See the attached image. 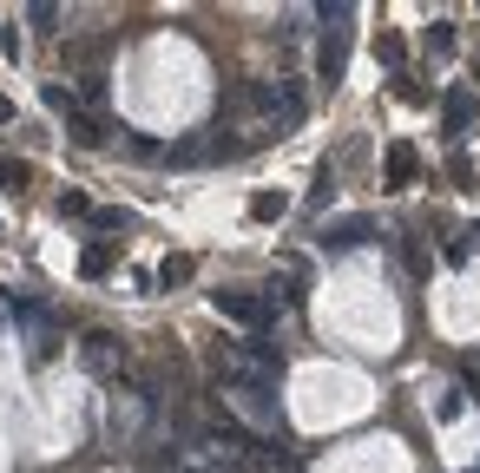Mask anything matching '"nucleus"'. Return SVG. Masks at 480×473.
I'll use <instances>...</instances> for the list:
<instances>
[{"instance_id": "obj_1", "label": "nucleus", "mask_w": 480, "mask_h": 473, "mask_svg": "<svg viewBox=\"0 0 480 473\" xmlns=\"http://www.w3.org/2000/svg\"><path fill=\"white\" fill-rule=\"evenodd\" d=\"M211 302H218V316H230V323H244V329H257V335L276 323V302L270 296H251V290H218Z\"/></svg>"}, {"instance_id": "obj_2", "label": "nucleus", "mask_w": 480, "mask_h": 473, "mask_svg": "<svg viewBox=\"0 0 480 473\" xmlns=\"http://www.w3.org/2000/svg\"><path fill=\"white\" fill-rule=\"evenodd\" d=\"M375 224L369 217H342V224H323V250H356V244H369Z\"/></svg>"}, {"instance_id": "obj_3", "label": "nucleus", "mask_w": 480, "mask_h": 473, "mask_svg": "<svg viewBox=\"0 0 480 473\" xmlns=\"http://www.w3.org/2000/svg\"><path fill=\"white\" fill-rule=\"evenodd\" d=\"M421 172V158H415V145H388V184L402 191V184H415Z\"/></svg>"}, {"instance_id": "obj_4", "label": "nucleus", "mask_w": 480, "mask_h": 473, "mask_svg": "<svg viewBox=\"0 0 480 473\" xmlns=\"http://www.w3.org/2000/svg\"><path fill=\"white\" fill-rule=\"evenodd\" d=\"M448 139H460V132H468V118H474V92H448Z\"/></svg>"}, {"instance_id": "obj_5", "label": "nucleus", "mask_w": 480, "mask_h": 473, "mask_svg": "<svg viewBox=\"0 0 480 473\" xmlns=\"http://www.w3.org/2000/svg\"><path fill=\"white\" fill-rule=\"evenodd\" d=\"M79 269H86V277H106L112 269V244H92L86 257H79Z\"/></svg>"}, {"instance_id": "obj_6", "label": "nucleus", "mask_w": 480, "mask_h": 473, "mask_svg": "<svg viewBox=\"0 0 480 473\" xmlns=\"http://www.w3.org/2000/svg\"><path fill=\"white\" fill-rule=\"evenodd\" d=\"M185 277H191V257H172V263L158 269V283H164V290H172V283H185Z\"/></svg>"}, {"instance_id": "obj_7", "label": "nucleus", "mask_w": 480, "mask_h": 473, "mask_svg": "<svg viewBox=\"0 0 480 473\" xmlns=\"http://www.w3.org/2000/svg\"><path fill=\"white\" fill-rule=\"evenodd\" d=\"M0 184H7V191H20V184H27V164H13V158H0Z\"/></svg>"}]
</instances>
